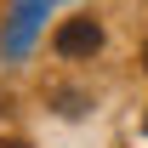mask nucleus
<instances>
[{
	"label": "nucleus",
	"mask_w": 148,
	"mask_h": 148,
	"mask_svg": "<svg viewBox=\"0 0 148 148\" xmlns=\"http://www.w3.org/2000/svg\"><path fill=\"white\" fill-rule=\"evenodd\" d=\"M0 148H23V143H0Z\"/></svg>",
	"instance_id": "nucleus-2"
},
{
	"label": "nucleus",
	"mask_w": 148,
	"mask_h": 148,
	"mask_svg": "<svg viewBox=\"0 0 148 148\" xmlns=\"http://www.w3.org/2000/svg\"><path fill=\"white\" fill-rule=\"evenodd\" d=\"M143 69H148V46H143Z\"/></svg>",
	"instance_id": "nucleus-3"
},
{
	"label": "nucleus",
	"mask_w": 148,
	"mask_h": 148,
	"mask_svg": "<svg viewBox=\"0 0 148 148\" xmlns=\"http://www.w3.org/2000/svg\"><path fill=\"white\" fill-rule=\"evenodd\" d=\"M63 57H91L97 46H103V23L97 17H69L63 29H57V40H51Z\"/></svg>",
	"instance_id": "nucleus-1"
}]
</instances>
